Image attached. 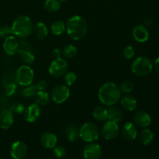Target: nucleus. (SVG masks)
Returning a JSON list of instances; mask_svg holds the SVG:
<instances>
[{"instance_id":"nucleus-1","label":"nucleus","mask_w":159,"mask_h":159,"mask_svg":"<svg viewBox=\"0 0 159 159\" xmlns=\"http://www.w3.org/2000/svg\"><path fill=\"white\" fill-rule=\"evenodd\" d=\"M98 97L102 104L108 107L114 106L120 100L121 93L114 82H107L102 84L98 92Z\"/></svg>"},{"instance_id":"nucleus-2","label":"nucleus","mask_w":159,"mask_h":159,"mask_svg":"<svg viewBox=\"0 0 159 159\" xmlns=\"http://www.w3.org/2000/svg\"><path fill=\"white\" fill-rule=\"evenodd\" d=\"M66 30L72 40H79L86 35L88 25L83 17L77 15L73 16L67 21Z\"/></svg>"},{"instance_id":"nucleus-3","label":"nucleus","mask_w":159,"mask_h":159,"mask_svg":"<svg viewBox=\"0 0 159 159\" xmlns=\"http://www.w3.org/2000/svg\"><path fill=\"white\" fill-rule=\"evenodd\" d=\"M12 34L19 38H26L32 34L34 23L30 17L26 15H20L12 22Z\"/></svg>"},{"instance_id":"nucleus-4","label":"nucleus","mask_w":159,"mask_h":159,"mask_svg":"<svg viewBox=\"0 0 159 159\" xmlns=\"http://www.w3.org/2000/svg\"><path fill=\"white\" fill-rule=\"evenodd\" d=\"M153 69V62L149 57L145 56L138 57L131 65L133 73L140 77H144L152 72Z\"/></svg>"},{"instance_id":"nucleus-5","label":"nucleus","mask_w":159,"mask_h":159,"mask_svg":"<svg viewBox=\"0 0 159 159\" xmlns=\"http://www.w3.org/2000/svg\"><path fill=\"white\" fill-rule=\"evenodd\" d=\"M99 137V128L96 124L88 122L79 128V138L85 142H94Z\"/></svg>"},{"instance_id":"nucleus-6","label":"nucleus","mask_w":159,"mask_h":159,"mask_svg":"<svg viewBox=\"0 0 159 159\" xmlns=\"http://www.w3.org/2000/svg\"><path fill=\"white\" fill-rule=\"evenodd\" d=\"M16 82L19 85L25 87L32 85L34 79V71L29 65H23L17 69L16 73Z\"/></svg>"},{"instance_id":"nucleus-7","label":"nucleus","mask_w":159,"mask_h":159,"mask_svg":"<svg viewBox=\"0 0 159 159\" xmlns=\"http://www.w3.org/2000/svg\"><path fill=\"white\" fill-rule=\"evenodd\" d=\"M68 64L65 58L61 57L58 58H54L50 64L48 71L49 73L54 77H61L67 72Z\"/></svg>"},{"instance_id":"nucleus-8","label":"nucleus","mask_w":159,"mask_h":159,"mask_svg":"<svg viewBox=\"0 0 159 159\" xmlns=\"http://www.w3.org/2000/svg\"><path fill=\"white\" fill-rule=\"evenodd\" d=\"M70 96V89L68 85L60 84L53 89L51 99L56 104H62L66 102Z\"/></svg>"},{"instance_id":"nucleus-9","label":"nucleus","mask_w":159,"mask_h":159,"mask_svg":"<svg viewBox=\"0 0 159 159\" xmlns=\"http://www.w3.org/2000/svg\"><path fill=\"white\" fill-rule=\"evenodd\" d=\"M120 132V127L116 122L111 120L105 121L101 129V134L106 140H113L117 137Z\"/></svg>"},{"instance_id":"nucleus-10","label":"nucleus","mask_w":159,"mask_h":159,"mask_svg":"<svg viewBox=\"0 0 159 159\" xmlns=\"http://www.w3.org/2000/svg\"><path fill=\"white\" fill-rule=\"evenodd\" d=\"M102 148L96 143H89L83 150L85 159H99L102 155Z\"/></svg>"},{"instance_id":"nucleus-11","label":"nucleus","mask_w":159,"mask_h":159,"mask_svg":"<svg viewBox=\"0 0 159 159\" xmlns=\"http://www.w3.org/2000/svg\"><path fill=\"white\" fill-rule=\"evenodd\" d=\"M41 114V108L37 103H32L25 109L24 118L28 123H34L39 119Z\"/></svg>"},{"instance_id":"nucleus-12","label":"nucleus","mask_w":159,"mask_h":159,"mask_svg":"<svg viewBox=\"0 0 159 159\" xmlns=\"http://www.w3.org/2000/svg\"><path fill=\"white\" fill-rule=\"evenodd\" d=\"M28 152L27 145L22 141H16L12 144L10 155L13 159H22L26 155Z\"/></svg>"},{"instance_id":"nucleus-13","label":"nucleus","mask_w":159,"mask_h":159,"mask_svg":"<svg viewBox=\"0 0 159 159\" xmlns=\"http://www.w3.org/2000/svg\"><path fill=\"white\" fill-rule=\"evenodd\" d=\"M3 50L8 55H15L19 50V41L16 37L12 34L6 37L3 43Z\"/></svg>"},{"instance_id":"nucleus-14","label":"nucleus","mask_w":159,"mask_h":159,"mask_svg":"<svg viewBox=\"0 0 159 159\" xmlns=\"http://www.w3.org/2000/svg\"><path fill=\"white\" fill-rule=\"evenodd\" d=\"M132 35L134 39L139 43H144L149 39V32L145 26L138 24L133 28Z\"/></svg>"},{"instance_id":"nucleus-15","label":"nucleus","mask_w":159,"mask_h":159,"mask_svg":"<svg viewBox=\"0 0 159 159\" xmlns=\"http://www.w3.org/2000/svg\"><path fill=\"white\" fill-rule=\"evenodd\" d=\"M121 134L124 139L131 141L136 139L138 136V130L134 124L131 122H126L121 129Z\"/></svg>"},{"instance_id":"nucleus-16","label":"nucleus","mask_w":159,"mask_h":159,"mask_svg":"<svg viewBox=\"0 0 159 159\" xmlns=\"http://www.w3.org/2000/svg\"><path fill=\"white\" fill-rule=\"evenodd\" d=\"M14 122V115L11 110H3L0 113V127L8 130L12 127Z\"/></svg>"},{"instance_id":"nucleus-17","label":"nucleus","mask_w":159,"mask_h":159,"mask_svg":"<svg viewBox=\"0 0 159 159\" xmlns=\"http://www.w3.org/2000/svg\"><path fill=\"white\" fill-rule=\"evenodd\" d=\"M40 144L44 148H54L57 144V136L52 132H45L40 137Z\"/></svg>"},{"instance_id":"nucleus-18","label":"nucleus","mask_w":159,"mask_h":159,"mask_svg":"<svg viewBox=\"0 0 159 159\" xmlns=\"http://www.w3.org/2000/svg\"><path fill=\"white\" fill-rule=\"evenodd\" d=\"M134 121L135 124L139 127L147 128L152 123V118L150 115L144 111L137 112L134 116Z\"/></svg>"},{"instance_id":"nucleus-19","label":"nucleus","mask_w":159,"mask_h":159,"mask_svg":"<svg viewBox=\"0 0 159 159\" xmlns=\"http://www.w3.org/2000/svg\"><path fill=\"white\" fill-rule=\"evenodd\" d=\"M120 104L123 109L127 111H134L137 108V100L134 96L129 94L124 95L120 97Z\"/></svg>"},{"instance_id":"nucleus-20","label":"nucleus","mask_w":159,"mask_h":159,"mask_svg":"<svg viewBox=\"0 0 159 159\" xmlns=\"http://www.w3.org/2000/svg\"><path fill=\"white\" fill-rule=\"evenodd\" d=\"M33 33L40 40H43L48 36V28L43 22H37L34 26Z\"/></svg>"},{"instance_id":"nucleus-21","label":"nucleus","mask_w":159,"mask_h":159,"mask_svg":"<svg viewBox=\"0 0 159 159\" xmlns=\"http://www.w3.org/2000/svg\"><path fill=\"white\" fill-rule=\"evenodd\" d=\"M66 138L70 142H75L79 139V129L77 126L74 124H70L67 126L65 129Z\"/></svg>"},{"instance_id":"nucleus-22","label":"nucleus","mask_w":159,"mask_h":159,"mask_svg":"<svg viewBox=\"0 0 159 159\" xmlns=\"http://www.w3.org/2000/svg\"><path fill=\"white\" fill-rule=\"evenodd\" d=\"M107 111H108L109 120L114 121L116 123L121 121L123 118V113L119 107H115V105L111 106L110 107V108L107 109Z\"/></svg>"},{"instance_id":"nucleus-23","label":"nucleus","mask_w":159,"mask_h":159,"mask_svg":"<svg viewBox=\"0 0 159 159\" xmlns=\"http://www.w3.org/2000/svg\"><path fill=\"white\" fill-rule=\"evenodd\" d=\"M93 116L96 120L104 122L108 120V111L104 107H96L93 111Z\"/></svg>"},{"instance_id":"nucleus-24","label":"nucleus","mask_w":159,"mask_h":159,"mask_svg":"<svg viewBox=\"0 0 159 159\" xmlns=\"http://www.w3.org/2000/svg\"><path fill=\"white\" fill-rule=\"evenodd\" d=\"M66 30V24L62 20H56L51 25V31L54 35L60 36Z\"/></svg>"},{"instance_id":"nucleus-25","label":"nucleus","mask_w":159,"mask_h":159,"mask_svg":"<svg viewBox=\"0 0 159 159\" xmlns=\"http://www.w3.org/2000/svg\"><path fill=\"white\" fill-rule=\"evenodd\" d=\"M50 99H51V96H50L49 93L45 91V90H43V91H37V93L35 95L36 103L40 105V107L41 106H46L47 104L49 103Z\"/></svg>"},{"instance_id":"nucleus-26","label":"nucleus","mask_w":159,"mask_h":159,"mask_svg":"<svg viewBox=\"0 0 159 159\" xmlns=\"http://www.w3.org/2000/svg\"><path fill=\"white\" fill-rule=\"evenodd\" d=\"M154 133L150 129L145 128L141 131L140 134V141L143 145H148L153 141Z\"/></svg>"},{"instance_id":"nucleus-27","label":"nucleus","mask_w":159,"mask_h":159,"mask_svg":"<svg viewBox=\"0 0 159 159\" xmlns=\"http://www.w3.org/2000/svg\"><path fill=\"white\" fill-rule=\"evenodd\" d=\"M43 7L49 12H57L61 8V2L59 0H45Z\"/></svg>"},{"instance_id":"nucleus-28","label":"nucleus","mask_w":159,"mask_h":159,"mask_svg":"<svg viewBox=\"0 0 159 159\" xmlns=\"http://www.w3.org/2000/svg\"><path fill=\"white\" fill-rule=\"evenodd\" d=\"M20 60H21V61L23 62L24 65H31L32 63H34V60H35V57H34L32 51H22V52H20Z\"/></svg>"},{"instance_id":"nucleus-29","label":"nucleus","mask_w":159,"mask_h":159,"mask_svg":"<svg viewBox=\"0 0 159 159\" xmlns=\"http://www.w3.org/2000/svg\"><path fill=\"white\" fill-rule=\"evenodd\" d=\"M78 50L75 46L73 44H68L64 48L62 54H63L64 57L67 59H71L74 57L77 54Z\"/></svg>"},{"instance_id":"nucleus-30","label":"nucleus","mask_w":159,"mask_h":159,"mask_svg":"<svg viewBox=\"0 0 159 159\" xmlns=\"http://www.w3.org/2000/svg\"><path fill=\"white\" fill-rule=\"evenodd\" d=\"M4 89L5 93H6V96H12L16 93L17 90H18V84L16 82H11L5 83Z\"/></svg>"},{"instance_id":"nucleus-31","label":"nucleus","mask_w":159,"mask_h":159,"mask_svg":"<svg viewBox=\"0 0 159 159\" xmlns=\"http://www.w3.org/2000/svg\"><path fill=\"white\" fill-rule=\"evenodd\" d=\"M38 90L36 88L35 85H28V86H25L24 89L21 91L20 94L21 96H23V97L29 98V97H34L36 95V93H37Z\"/></svg>"},{"instance_id":"nucleus-32","label":"nucleus","mask_w":159,"mask_h":159,"mask_svg":"<svg viewBox=\"0 0 159 159\" xmlns=\"http://www.w3.org/2000/svg\"><path fill=\"white\" fill-rule=\"evenodd\" d=\"M134 85L131 81H124L119 86L120 93H124V94H129L131 93L134 90Z\"/></svg>"},{"instance_id":"nucleus-33","label":"nucleus","mask_w":159,"mask_h":159,"mask_svg":"<svg viewBox=\"0 0 159 159\" xmlns=\"http://www.w3.org/2000/svg\"><path fill=\"white\" fill-rule=\"evenodd\" d=\"M64 75H65L64 81H65V85H68V87L72 86L75 83L76 80H77V75L73 71H68Z\"/></svg>"},{"instance_id":"nucleus-34","label":"nucleus","mask_w":159,"mask_h":159,"mask_svg":"<svg viewBox=\"0 0 159 159\" xmlns=\"http://www.w3.org/2000/svg\"><path fill=\"white\" fill-rule=\"evenodd\" d=\"M123 54H124V57L127 60H130L133 58L135 55V51L134 48L131 46V45H127L124 48V51H123Z\"/></svg>"},{"instance_id":"nucleus-35","label":"nucleus","mask_w":159,"mask_h":159,"mask_svg":"<svg viewBox=\"0 0 159 159\" xmlns=\"http://www.w3.org/2000/svg\"><path fill=\"white\" fill-rule=\"evenodd\" d=\"M53 153L57 158H63L66 155V150L62 146H55L54 148Z\"/></svg>"},{"instance_id":"nucleus-36","label":"nucleus","mask_w":159,"mask_h":159,"mask_svg":"<svg viewBox=\"0 0 159 159\" xmlns=\"http://www.w3.org/2000/svg\"><path fill=\"white\" fill-rule=\"evenodd\" d=\"M10 110H12V113H18V114H22L24 113L25 107L21 102H14L11 107Z\"/></svg>"},{"instance_id":"nucleus-37","label":"nucleus","mask_w":159,"mask_h":159,"mask_svg":"<svg viewBox=\"0 0 159 159\" xmlns=\"http://www.w3.org/2000/svg\"><path fill=\"white\" fill-rule=\"evenodd\" d=\"M12 30L11 27L8 25H2L0 26V37H5L6 38L8 36L11 35Z\"/></svg>"},{"instance_id":"nucleus-38","label":"nucleus","mask_w":159,"mask_h":159,"mask_svg":"<svg viewBox=\"0 0 159 159\" xmlns=\"http://www.w3.org/2000/svg\"><path fill=\"white\" fill-rule=\"evenodd\" d=\"M36 88L38 91H43V90H46V89L48 88V82L45 80H40L36 83Z\"/></svg>"},{"instance_id":"nucleus-39","label":"nucleus","mask_w":159,"mask_h":159,"mask_svg":"<svg viewBox=\"0 0 159 159\" xmlns=\"http://www.w3.org/2000/svg\"><path fill=\"white\" fill-rule=\"evenodd\" d=\"M52 56L54 57V58H58V57H61V51L59 48H54L52 51Z\"/></svg>"},{"instance_id":"nucleus-40","label":"nucleus","mask_w":159,"mask_h":159,"mask_svg":"<svg viewBox=\"0 0 159 159\" xmlns=\"http://www.w3.org/2000/svg\"><path fill=\"white\" fill-rule=\"evenodd\" d=\"M153 68H155V71H156L157 72L159 73V57L158 58H156V60H155V62H154Z\"/></svg>"},{"instance_id":"nucleus-41","label":"nucleus","mask_w":159,"mask_h":159,"mask_svg":"<svg viewBox=\"0 0 159 159\" xmlns=\"http://www.w3.org/2000/svg\"><path fill=\"white\" fill-rule=\"evenodd\" d=\"M145 25L148 26H152L153 25V20L152 19H148L145 20Z\"/></svg>"},{"instance_id":"nucleus-42","label":"nucleus","mask_w":159,"mask_h":159,"mask_svg":"<svg viewBox=\"0 0 159 159\" xmlns=\"http://www.w3.org/2000/svg\"><path fill=\"white\" fill-rule=\"evenodd\" d=\"M59 1H60L61 3V2H68V0H59Z\"/></svg>"}]
</instances>
